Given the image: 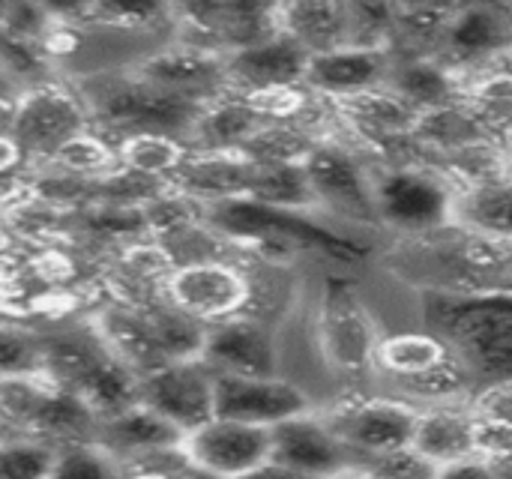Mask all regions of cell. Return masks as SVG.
<instances>
[{
    "instance_id": "22",
    "label": "cell",
    "mask_w": 512,
    "mask_h": 479,
    "mask_svg": "<svg viewBox=\"0 0 512 479\" xmlns=\"http://www.w3.org/2000/svg\"><path fill=\"white\" fill-rule=\"evenodd\" d=\"M390 54L384 48H336L327 54L309 57L303 87L327 102H345L372 90L387 87Z\"/></svg>"
},
{
    "instance_id": "2",
    "label": "cell",
    "mask_w": 512,
    "mask_h": 479,
    "mask_svg": "<svg viewBox=\"0 0 512 479\" xmlns=\"http://www.w3.org/2000/svg\"><path fill=\"white\" fill-rule=\"evenodd\" d=\"M204 222L255 264H288L297 252H321L336 261H360L366 249L318 222V213H297L237 198L201 207Z\"/></svg>"
},
{
    "instance_id": "9",
    "label": "cell",
    "mask_w": 512,
    "mask_h": 479,
    "mask_svg": "<svg viewBox=\"0 0 512 479\" xmlns=\"http://www.w3.org/2000/svg\"><path fill=\"white\" fill-rule=\"evenodd\" d=\"M171 15H174V30H171L174 42L222 57L258 45L279 33L276 3L195 0V3H171Z\"/></svg>"
},
{
    "instance_id": "6",
    "label": "cell",
    "mask_w": 512,
    "mask_h": 479,
    "mask_svg": "<svg viewBox=\"0 0 512 479\" xmlns=\"http://www.w3.org/2000/svg\"><path fill=\"white\" fill-rule=\"evenodd\" d=\"M93 330L108 345V351L129 366L138 378L156 372L168 363L198 360L204 348L207 327L171 303L150 309H132L105 300L90 315Z\"/></svg>"
},
{
    "instance_id": "27",
    "label": "cell",
    "mask_w": 512,
    "mask_h": 479,
    "mask_svg": "<svg viewBox=\"0 0 512 479\" xmlns=\"http://www.w3.org/2000/svg\"><path fill=\"white\" fill-rule=\"evenodd\" d=\"M387 90L399 96L417 117L465 99V81L435 57L393 60L390 75H387Z\"/></svg>"
},
{
    "instance_id": "52",
    "label": "cell",
    "mask_w": 512,
    "mask_h": 479,
    "mask_svg": "<svg viewBox=\"0 0 512 479\" xmlns=\"http://www.w3.org/2000/svg\"><path fill=\"white\" fill-rule=\"evenodd\" d=\"M15 180H18V177H15ZM9 183H12V180H3V177H0V192H3V189H6Z\"/></svg>"
},
{
    "instance_id": "26",
    "label": "cell",
    "mask_w": 512,
    "mask_h": 479,
    "mask_svg": "<svg viewBox=\"0 0 512 479\" xmlns=\"http://www.w3.org/2000/svg\"><path fill=\"white\" fill-rule=\"evenodd\" d=\"M279 33L297 42L309 57L351 45L348 3L336 0H291L276 3Z\"/></svg>"
},
{
    "instance_id": "14",
    "label": "cell",
    "mask_w": 512,
    "mask_h": 479,
    "mask_svg": "<svg viewBox=\"0 0 512 479\" xmlns=\"http://www.w3.org/2000/svg\"><path fill=\"white\" fill-rule=\"evenodd\" d=\"M255 297L249 261H201L174 267L168 279V303L201 321L204 327L234 315H246Z\"/></svg>"
},
{
    "instance_id": "44",
    "label": "cell",
    "mask_w": 512,
    "mask_h": 479,
    "mask_svg": "<svg viewBox=\"0 0 512 479\" xmlns=\"http://www.w3.org/2000/svg\"><path fill=\"white\" fill-rule=\"evenodd\" d=\"M477 414V411H474ZM474 444L480 459H501L512 453V423L495 420V417H480L474 423Z\"/></svg>"
},
{
    "instance_id": "23",
    "label": "cell",
    "mask_w": 512,
    "mask_h": 479,
    "mask_svg": "<svg viewBox=\"0 0 512 479\" xmlns=\"http://www.w3.org/2000/svg\"><path fill=\"white\" fill-rule=\"evenodd\" d=\"M255 162L243 153H210V150H189L177 171L168 177L171 189L183 198L195 201L198 207H213L237 198H249Z\"/></svg>"
},
{
    "instance_id": "1",
    "label": "cell",
    "mask_w": 512,
    "mask_h": 479,
    "mask_svg": "<svg viewBox=\"0 0 512 479\" xmlns=\"http://www.w3.org/2000/svg\"><path fill=\"white\" fill-rule=\"evenodd\" d=\"M390 270L423 294L512 291V243H495L447 225L423 237L399 240Z\"/></svg>"
},
{
    "instance_id": "39",
    "label": "cell",
    "mask_w": 512,
    "mask_h": 479,
    "mask_svg": "<svg viewBox=\"0 0 512 479\" xmlns=\"http://www.w3.org/2000/svg\"><path fill=\"white\" fill-rule=\"evenodd\" d=\"M54 60L42 51L39 42H27L9 33H0V78L6 84H12L18 93L33 90L48 78Z\"/></svg>"
},
{
    "instance_id": "46",
    "label": "cell",
    "mask_w": 512,
    "mask_h": 479,
    "mask_svg": "<svg viewBox=\"0 0 512 479\" xmlns=\"http://www.w3.org/2000/svg\"><path fill=\"white\" fill-rule=\"evenodd\" d=\"M438 479H504L492 462L480 459V456H471V459H462V462H453V465H444L438 471Z\"/></svg>"
},
{
    "instance_id": "3",
    "label": "cell",
    "mask_w": 512,
    "mask_h": 479,
    "mask_svg": "<svg viewBox=\"0 0 512 479\" xmlns=\"http://www.w3.org/2000/svg\"><path fill=\"white\" fill-rule=\"evenodd\" d=\"M426 327L465 363L477 390L512 384V291L423 294Z\"/></svg>"
},
{
    "instance_id": "31",
    "label": "cell",
    "mask_w": 512,
    "mask_h": 479,
    "mask_svg": "<svg viewBox=\"0 0 512 479\" xmlns=\"http://www.w3.org/2000/svg\"><path fill=\"white\" fill-rule=\"evenodd\" d=\"M438 168L456 189H480L512 180V144L498 138H477L438 159Z\"/></svg>"
},
{
    "instance_id": "35",
    "label": "cell",
    "mask_w": 512,
    "mask_h": 479,
    "mask_svg": "<svg viewBox=\"0 0 512 479\" xmlns=\"http://www.w3.org/2000/svg\"><path fill=\"white\" fill-rule=\"evenodd\" d=\"M249 198L267 207H279V210L318 213L303 165H255Z\"/></svg>"
},
{
    "instance_id": "50",
    "label": "cell",
    "mask_w": 512,
    "mask_h": 479,
    "mask_svg": "<svg viewBox=\"0 0 512 479\" xmlns=\"http://www.w3.org/2000/svg\"><path fill=\"white\" fill-rule=\"evenodd\" d=\"M486 462H492V468L504 479H512V453L510 456H501V459H486Z\"/></svg>"
},
{
    "instance_id": "28",
    "label": "cell",
    "mask_w": 512,
    "mask_h": 479,
    "mask_svg": "<svg viewBox=\"0 0 512 479\" xmlns=\"http://www.w3.org/2000/svg\"><path fill=\"white\" fill-rule=\"evenodd\" d=\"M54 15L78 30L108 27L135 33H165L174 30L171 3L153 0H81V3H51Z\"/></svg>"
},
{
    "instance_id": "29",
    "label": "cell",
    "mask_w": 512,
    "mask_h": 479,
    "mask_svg": "<svg viewBox=\"0 0 512 479\" xmlns=\"http://www.w3.org/2000/svg\"><path fill=\"white\" fill-rule=\"evenodd\" d=\"M264 123H267V117L249 99L225 93L222 99L201 108L186 147L189 150H210V153H240L243 144Z\"/></svg>"
},
{
    "instance_id": "42",
    "label": "cell",
    "mask_w": 512,
    "mask_h": 479,
    "mask_svg": "<svg viewBox=\"0 0 512 479\" xmlns=\"http://www.w3.org/2000/svg\"><path fill=\"white\" fill-rule=\"evenodd\" d=\"M357 471L375 479H438L441 468L426 456H420L414 447H405V450L357 459Z\"/></svg>"
},
{
    "instance_id": "24",
    "label": "cell",
    "mask_w": 512,
    "mask_h": 479,
    "mask_svg": "<svg viewBox=\"0 0 512 479\" xmlns=\"http://www.w3.org/2000/svg\"><path fill=\"white\" fill-rule=\"evenodd\" d=\"M183 438L186 435L180 429H174L168 420H162L159 414H153L150 408H144L138 402V405L126 408L123 414L99 423L96 447H102L120 465H132L141 459H153V456L180 450Z\"/></svg>"
},
{
    "instance_id": "21",
    "label": "cell",
    "mask_w": 512,
    "mask_h": 479,
    "mask_svg": "<svg viewBox=\"0 0 512 479\" xmlns=\"http://www.w3.org/2000/svg\"><path fill=\"white\" fill-rule=\"evenodd\" d=\"M306 66H309V54L288 36L276 33L258 45H249L225 57L228 93L261 96L273 90L303 87Z\"/></svg>"
},
{
    "instance_id": "13",
    "label": "cell",
    "mask_w": 512,
    "mask_h": 479,
    "mask_svg": "<svg viewBox=\"0 0 512 479\" xmlns=\"http://www.w3.org/2000/svg\"><path fill=\"white\" fill-rule=\"evenodd\" d=\"M417 414L420 408L405 399L345 396L318 417L357 459H369L411 447Z\"/></svg>"
},
{
    "instance_id": "43",
    "label": "cell",
    "mask_w": 512,
    "mask_h": 479,
    "mask_svg": "<svg viewBox=\"0 0 512 479\" xmlns=\"http://www.w3.org/2000/svg\"><path fill=\"white\" fill-rule=\"evenodd\" d=\"M60 18L54 15L51 3H0V33L39 42L54 30Z\"/></svg>"
},
{
    "instance_id": "51",
    "label": "cell",
    "mask_w": 512,
    "mask_h": 479,
    "mask_svg": "<svg viewBox=\"0 0 512 479\" xmlns=\"http://www.w3.org/2000/svg\"><path fill=\"white\" fill-rule=\"evenodd\" d=\"M345 479H375V477H369V474H363V471H357V474H351V477H345Z\"/></svg>"
},
{
    "instance_id": "5",
    "label": "cell",
    "mask_w": 512,
    "mask_h": 479,
    "mask_svg": "<svg viewBox=\"0 0 512 479\" xmlns=\"http://www.w3.org/2000/svg\"><path fill=\"white\" fill-rule=\"evenodd\" d=\"M42 372L78 396L99 423L138 405L141 378L108 351L87 315L42 327Z\"/></svg>"
},
{
    "instance_id": "8",
    "label": "cell",
    "mask_w": 512,
    "mask_h": 479,
    "mask_svg": "<svg viewBox=\"0 0 512 479\" xmlns=\"http://www.w3.org/2000/svg\"><path fill=\"white\" fill-rule=\"evenodd\" d=\"M435 60L462 81L512 63V3H450Z\"/></svg>"
},
{
    "instance_id": "38",
    "label": "cell",
    "mask_w": 512,
    "mask_h": 479,
    "mask_svg": "<svg viewBox=\"0 0 512 479\" xmlns=\"http://www.w3.org/2000/svg\"><path fill=\"white\" fill-rule=\"evenodd\" d=\"M45 165H54V168L69 171L75 177L96 180V177L111 174L120 162H117V147L105 135L90 129V132H81L72 141H66Z\"/></svg>"
},
{
    "instance_id": "4",
    "label": "cell",
    "mask_w": 512,
    "mask_h": 479,
    "mask_svg": "<svg viewBox=\"0 0 512 479\" xmlns=\"http://www.w3.org/2000/svg\"><path fill=\"white\" fill-rule=\"evenodd\" d=\"M81 99L93 132L111 144L129 135H168L189 141L204 105L162 93L129 72V66L87 72L69 81Z\"/></svg>"
},
{
    "instance_id": "11",
    "label": "cell",
    "mask_w": 512,
    "mask_h": 479,
    "mask_svg": "<svg viewBox=\"0 0 512 479\" xmlns=\"http://www.w3.org/2000/svg\"><path fill=\"white\" fill-rule=\"evenodd\" d=\"M318 213L354 225H378L372 195V165L351 144L339 138L321 141L303 162Z\"/></svg>"
},
{
    "instance_id": "47",
    "label": "cell",
    "mask_w": 512,
    "mask_h": 479,
    "mask_svg": "<svg viewBox=\"0 0 512 479\" xmlns=\"http://www.w3.org/2000/svg\"><path fill=\"white\" fill-rule=\"evenodd\" d=\"M18 99L21 93L0 78V141H12V126L18 114Z\"/></svg>"
},
{
    "instance_id": "10",
    "label": "cell",
    "mask_w": 512,
    "mask_h": 479,
    "mask_svg": "<svg viewBox=\"0 0 512 479\" xmlns=\"http://www.w3.org/2000/svg\"><path fill=\"white\" fill-rule=\"evenodd\" d=\"M90 117L66 81H45L24 90L18 99V114L12 126V144L21 156V174L27 168L45 165L66 141L90 132Z\"/></svg>"
},
{
    "instance_id": "34",
    "label": "cell",
    "mask_w": 512,
    "mask_h": 479,
    "mask_svg": "<svg viewBox=\"0 0 512 479\" xmlns=\"http://www.w3.org/2000/svg\"><path fill=\"white\" fill-rule=\"evenodd\" d=\"M450 3L435 6V3H396V18H393V33L387 42V54L393 60L402 57H435L438 42L444 33Z\"/></svg>"
},
{
    "instance_id": "20",
    "label": "cell",
    "mask_w": 512,
    "mask_h": 479,
    "mask_svg": "<svg viewBox=\"0 0 512 479\" xmlns=\"http://www.w3.org/2000/svg\"><path fill=\"white\" fill-rule=\"evenodd\" d=\"M198 360L213 375L276 378V342L270 327L255 315H234L210 324Z\"/></svg>"
},
{
    "instance_id": "7",
    "label": "cell",
    "mask_w": 512,
    "mask_h": 479,
    "mask_svg": "<svg viewBox=\"0 0 512 479\" xmlns=\"http://www.w3.org/2000/svg\"><path fill=\"white\" fill-rule=\"evenodd\" d=\"M378 225L399 240L453 225L456 186L432 162H369Z\"/></svg>"
},
{
    "instance_id": "40",
    "label": "cell",
    "mask_w": 512,
    "mask_h": 479,
    "mask_svg": "<svg viewBox=\"0 0 512 479\" xmlns=\"http://www.w3.org/2000/svg\"><path fill=\"white\" fill-rule=\"evenodd\" d=\"M57 453V447L36 438L0 435V479H48Z\"/></svg>"
},
{
    "instance_id": "45",
    "label": "cell",
    "mask_w": 512,
    "mask_h": 479,
    "mask_svg": "<svg viewBox=\"0 0 512 479\" xmlns=\"http://www.w3.org/2000/svg\"><path fill=\"white\" fill-rule=\"evenodd\" d=\"M471 408L480 417H495V420L512 423V384H498V387L477 390L474 399H471Z\"/></svg>"
},
{
    "instance_id": "17",
    "label": "cell",
    "mask_w": 512,
    "mask_h": 479,
    "mask_svg": "<svg viewBox=\"0 0 512 479\" xmlns=\"http://www.w3.org/2000/svg\"><path fill=\"white\" fill-rule=\"evenodd\" d=\"M213 405L219 420H234L246 426L273 429L291 417L309 414V396L285 378H243V375H216L213 378Z\"/></svg>"
},
{
    "instance_id": "12",
    "label": "cell",
    "mask_w": 512,
    "mask_h": 479,
    "mask_svg": "<svg viewBox=\"0 0 512 479\" xmlns=\"http://www.w3.org/2000/svg\"><path fill=\"white\" fill-rule=\"evenodd\" d=\"M318 342L324 360L342 375H363L375 369V354L381 345L378 327L357 288L342 276H330L324 282L318 306Z\"/></svg>"
},
{
    "instance_id": "19",
    "label": "cell",
    "mask_w": 512,
    "mask_h": 479,
    "mask_svg": "<svg viewBox=\"0 0 512 479\" xmlns=\"http://www.w3.org/2000/svg\"><path fill=\"white\" fill-rule=\"evenodd\" d=\"M270 462L309 477L345 479L357 474V456L312 411L270 429Z\"/></svg>"
},
{
    "instance_id": "36",
    "label": "cell",
    "mask_w": 512,
    "mask_h": 479,
    "mask_svg": "<svg viewBox=\"0 0 512 479\" xmlns=\"http://www.w3.org/2000/svg\"><path fill=\"white\" fill-rule=\"evenodd\" d=\"M318 144V138L291 120H267L240 153L255 165H303Z\"/></svg>"
},
{
    "instance_id": "49",
    "label": "cell",
    "mask_w": 512,
    "mask_h": 479,
    "mask_svg": "<svg viewBox=\"0 0 512 479\" xmlns=\"http://www.w3.org/2000/svg\"><path fill=\"white\" fill-rule=\"evenodd\" d=\"M177 479H219V477H213V474H204V471L192 468L189 462H183V465H180V471H177Z\"/></svg>"
},
{
    "instance_id": "41",
    "label": "cell",
    "mask_w": 512,
    "mask_h": 479,
    "mask_svg": "<svg viewBox=\"0 0 512 479\" xmlns=\"http://www.w3.org/2000/svg\"><path fill=\"white\" fill-rule=\"evenodd\" d=\"M48 479H120V462L96 444H75L57 453Z\"/></svg>"
},
{
    "instance_id": "33",
    "label": "cell",
    "mask_w": 512,
    "mask_h": 479,
    "mask_svg": "<svg viewBox=\"0 0 512 479\" xmlns=\"http://www.w3.org/2000/svg\"><path fill=\"white\" fill-rule=\"evenodd\" d=\"M465 105L489 138L512 144V63L468 78Z\"/></svg>"
},
{
    "instance_id": "18",
    "label": "cell",
    "mask_w": 512,
    "mask_h": 479,
    "mask_svg": "<svg viewBox=\"0 0 512 479\" xmlns=\"http://www.w3.org/2000/svg\"><path fill=\"white\" fill-rule=\"evenodd\" d=\"M183 456L192 468L219 479H240L270 462V429L213 417L183 438Z\"/></svg>"
},
{
    "instance_id": "16",
    "label": "cell",
    "mask_w": 512,
    "mask_h": 479,
    "mask_svg": "<svg viewBox=\"0 0 512 479\" xmlns=\"http://www.w3.org/2000/svg\"><path fill=\"white\" fill-rule=\"evenodd\" d=\"M129 72L162 93H171L198 105H210L228 93L225 57L183 45V42H171L168 48H159L147 57L132 60Z\"/></svg>"
},
{
    "instance_id": "30",
    "label": "cell",
    "mask_w": 512,
    "mask_h": 479,
    "mask_svg": "<svg viewBox=\"0 0 512 479\" xmlns=\"http://www.w3.org/2000/svg\"><path fill=\"white\" fill-rule=\"evenodd\" d=\"M453 225L495 243H512V180L480 189H459Z\"/></svg>"
},
{
    "instance_id": "32",
    "label": "cell",
    "mask_w": 512,
    "mask_h": 479,
    "mask_svg": "<svg viewBox=\"0 0 512 479\" xmlns=\"http://www.w3.org/2000/svg\"><path fill=\"white\" fill-rule=\"evenodd\" d=\"M453 357V348L432 333H402L381 339L375 354V372L387 375L393 384L414 381L444 366Z\"/></svg>"
},
{
    "instance_id": "48",
    "label": "cell",
    "mask_w": 512,
    "mask_h": 479,
    "mask_svg": "<svg viewBox=\"0 0 512 479\" xmlns=\"http://www.w3.org/2000/svg\"><path fill=\"white\" fill-rule=\"evenodd\" d=\"M240 479H327V477H309V474H300V471L285 468V465H279V462H264L261 468L249 471L246 477H240Z\"/></svg>"
},
{
    "instance_id": "37",
    "label": "cell",
    "mask_w": 512,
    "mask_h": 479,
    "mask_svg": "<svg viewBox=\"0 0 512 479\" xmlns=\"http://www.w3.org/2000/svg\"><path fill=\"white\" fill-rule=\"evenodd\" d=\"M117 147V162L126 171H138L147 177L168 180L177 165L186 159L189 147L177 138L168 135H129L114 144Z\"/></svg>"
},
{
    "instance_id": "15",
    "label": "cell",
    "mask_w": 512,
    "mask_h": 479,
    "mask_svg": "<svg viewBox=\"0 0 512 479\" xmlns=\"http://www.w3.org/2000/svg\"><path fill=\"white\" fill-rule=\"evenodd\" d=\"M213 378L216 375L201 360L168 363L156 372L141 375L138 402L168 420L183 435H189L216 417Z\"/></svg>"
},
{
    "instance_id": "25",
    "label": "cell",
    "mask_w": 512,
    "mask_h": 479,
    "mask_svg": "<svg viewBox=\"0 0 512 479\" xmlns=\"http://www.w3.org/2000/svg\"><path fill=\"white\" fill-rule=\"evenodd\" d=\"M474 423H477V414H474L471 402L426 405L417 414L411 447L420 456H426L429 462H435L438 468L471 459V456H477Z\"/></svg>"
}]
</instances>
